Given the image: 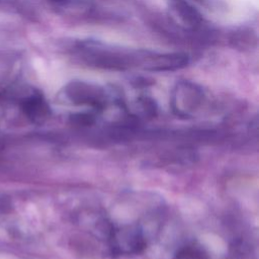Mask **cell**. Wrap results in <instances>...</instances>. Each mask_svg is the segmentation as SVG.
<instances>
[{"mask_svg": "<svg viewBox=\"0 0 259 259\" xmlns=\"http://www.w3.org/2000/svg\"><path fill=\"white\" fill-rule=\"evenodd\" d=\"M176 259H207V258L200 250L196 248L187 247L178 253Z\"/></svg>", "mask_w": 259, "mask_h": 259, "instance_id": "cell-2", "label": "cell"}, {"mask_svg": "<svg viewBox=\"0 0 259 259\" xmlns=\"http://www.w3.org/2000/svg\"><path fill=\"white\" fill-rule=\"evenodd\" d=\"M56 1H62V0H56Z\"/></svg>", "mask_w": 259, "mask_h": 259, "instance_id": "cell-3", "label": "cell"}, {"mask_svg": "<svg viewBox=\"0 0 259 259\" xmlns=\"http://www.w3.org/2000/svg\"><path fill=\"white\" fill-rule=\"evenodd\" d=\"M24 108L27 114H29L31 117H34V118L42 116L46 113V109H47L42 100L36 97L29 99L26 102Z\"/></svg>", "mask_w": 259, "mask_h": 259, "instance_id": "cell-1", "label": "cell"}]
</instances>
